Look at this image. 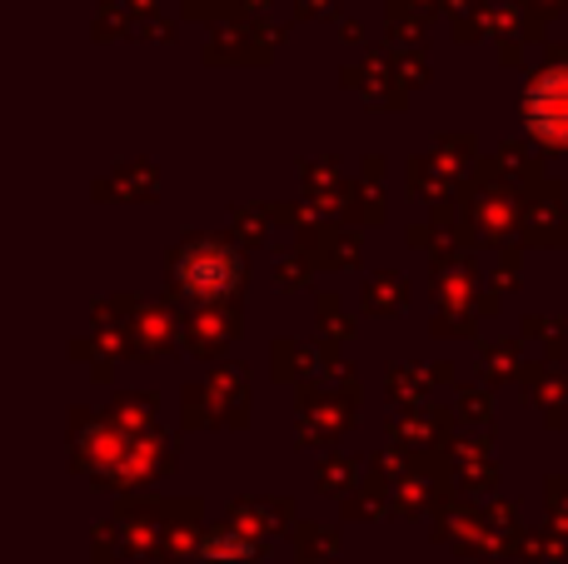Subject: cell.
<instances>
[{"mask_svg":"<svg viewBox=\"0 0 568 564\" xmlns=\"http://www.w3.org/2000/svg\"><path fill=\"white\" fill-rule=\"evenodd\" d=\"M529 125L544 140L568 145V70H549L539 75V85L529 90Z\"/></svg>","mask_w":568,"mask_h":564,"instance_id":"obj_1","label":"cell"}]
</instances>
